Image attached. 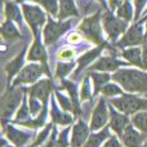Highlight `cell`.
I'll return each instance as SVG.
<instances>
[{
  "mask_svg": "<svg viewBox=\"0 0 147 147\" xmlns=\"http://www.w3.org/2000/svg\"><path fill=\"white\" fill-rule=\"evenodd\" d=\"M112 80L127 93L147 94V72L137 69H120L112 74Z\"/></svg>",
  "mask_w": 147,
  "mask_h": 147,
  "instance_id": "obj_1",
  "label": "cell"
},
{
  "mask_svg": "<svg viewBox=\"0 0 147 147\" xmlns=\"http://www.w3.org/2000/svg\"><path fill=\"white\" fill-rule=\"evenodd\" d=\"M101 21L102 12L98 10L94 14L85 17L83 22L78 26V30L83 34L84 38H86L90 43L96 44V45H102V44L107 43L103 39V26L101 25Z\"/></svg>",
  "mask_w": 147,
  "mask_h": 147,
  "instance_id": "obj_2",
  "label": "cell"
},
{
  "mask_svg": "<svg viewBox=\"0 0 147 147\" xmlns=\"http://www.w3.org/2000/svg\"><path fill=\"white\" fill-rule=\"evenodd\" d=\"M27 88H8L1 98V125L3 128L10 121V117L18 109Z\"/></svg>",
  "mask_w": 147,
  "mask_h": 147,
  "instance_id": "obj_3",
  "label": "cell"
},
{
  "mask_svg": "<svg viewBox=\"0 0 147 147\" xmlns=\"http://www.w3.org/2000/svg\"><path fill=\"white\" fill-rule=\"evenodd\" d=\"M110 103L125 115H134L140 111L147 110V99L134 96L133 93H124L119 98H110Z\"/></svg>",
  "mask_w": 147,
  "mask_h": 147,
  "instance_id": "obj_4",
  "label": "cell"
},
{
  "mask_svg": "<svg viewBox=\"0 0 147 147\" xmlns=\"http://www.w3.org/2000/svg\"><path fill=\"white\" fill-rule=\"evenodd\" d=\"M102 25H103V30L107 34L109 40L114 44L129 28L127 21L115 16L111 9H105V12L102 13Z\"/></svg>",
  "mask_w": 147,
  "mask_h": 147,
  "instance_id": "obj_5",
  "label": "cell"
},
{
  "mask_svg": "<svg viewBox=\"0 0 147 147\" xmlns=\"http://www.w3.org/2000/svg\"><path fill=\"white\" fill-rule=\"evenodd\" d=\"M147 43L145 38V32H143V27L141 26L140 22H134L132 26H129L124 35L115 43V48L117 49H127L130 47H138V45H145Z\"/></svg>",
  "mask_w": 147,
  "mask_h": 147,
  "instance_id": "obj_6",
  "label": "cell"
},
{
  "mask_svg": "<svg viewBox=\"0 0 147 147\" xmlns=\"http://www.w3.org/2000/svg\"><path fill=\"white\" fill-rule=\"evenodd\" d=\"M72 26V21H54L52 18V16H48V21L47 25L43 30V39H44V44L45 45H52L54 44L66 31L70 30V27Z\"/></svg>",
  "mask_w": 147,
  "mask_h": 147,
  "instance_id": "obj_7",
  "label": "cell"
},
{
  "mask_svg": "<svg viewBox=\"0 0 147 147\" xmlns=\"http://www.w3.org/2000/svg\"><path fill=\"white\" fill-rule=\"evenodd\" d=\"M21 7H22L23 17H25L27 25L30 26L32 35L36 32H40L41 26H44V23L48 21L45 12L38 5H31L27 4V3H22Z\"/></svg>",
  "mask_w": 147,
  "mask_h": 147,
  "instance_id": "obj_8",
  "label": "cell"
},
{
  "mask_svg": "<svg viewBox=\"0 0 147 147\" xmlns=\"http://www.w3.org/2000/svg\"><path fill=\"white\" fill-rule=\"evenodd\" d=\"M43 74H47V72L40 63L26 65L20 71V74L14 78V80L12 81L9 88H17V86L23 85V84H35L43 76Z\"/></svg>",
  "mask_w": 147,
  "mask_h": 147,
  "instance_id": "obj_9",
  "label": "cell"
},
{
  "mask_svg": "<svg viewBox=\"0 0 147 147\" xmlns=\"http://www.w3.org/2000/svg\"><path fill=\"white\" fill-rule=\"evenodd\" d=\"M26 58L30 62H39L44 67L48 78H52V72L48 66V53H47V49H45V44L41 43L40 32L34 34V43L31 44L30 51H28Z\"/></svg>",
  "mask_w": 147,
  "mask_h": 147,
  "instance_id": "obj_10",
  "label": "cell"
},
{
  "mask_svg": "<svg viewBox=\"0 0 147 147\" xmlns=\"http://www.w3.org/2000/svg\"><path fill=\"white\" fill-rule=\"evenodd\" d=\"M110 121V111H109V105H107L106 97L102 96L98 99L96 107H94L93 112L90 116V130L92 132H97V130L102 129L107 125Z\"/></svg>",
  "mask_w": 147,
  "mask_h": 147,
  "instance_id": "obj_11",
  "label": "cell"
},
{
  "mask_svg": "<svg viewBox=\"0 0 147 147\" xmlns=\"http://www.w3.org/2000/svg\"><path fill=\"white\" fill-rule=\"evenodd\" d=\"M56 90L54 88V84L52 81V79H41V80L36 81L35 84L30 86L28 89V93L31 97H35L39 101H41L43 105H48L49 99L52 97V93Z\"/></svg>",
  "mask_w": 147,
  "mask_h": 147,
  "instance_id": "obj_12",
  "label": "cell"
},
{
  "mask_svg": "<svg viewBox=\"0 0 147 147\" xmlns=\"http://www.w3.org/2000/svg\"><path fill=\"white\" fill-rule=\"evenodd\" d=\"M128 67L130 63L128 61H120L115 56H101L94 63L90 65L89 71H103V72H115L119 70V67Z\"/></svg>",
  "mask_w": 147,
  "mask_h": 147,
  "instance_id": "obj_13",
  "label": "cell"
},
{
  "mask_svg": "<svg viewBox=\"0 0 147 147\" xmlns=\"http://www.w3.org/2000/svg\"><path fill=\"white\" fill-rule=\"evenodd\" d=\"M109 111H110V128H111V130L117 137L121 138L125 128L130 124L129 115H125L123 112H120L110 102H109Z\"/></svg>",
  "mask_w": 147,
  "mask_h": 147,
  "instance_id": "obj_14",
  "label": "cell"
},
{
  "mask_svg": "<svg viewBox=\"0 0 147 147\" xmlns=\"http://www.w3.org/2000/svg\"><path fill=\"white\" fill-rule=\"evenodd\" d=\"M105 49L112 51V48H110V45L106 43V44H102V45H97L96 48L90 49V51H88L86 53H84L81 57H79L78 62H76V63H78V69L75 70V75H78L79 72H81L83 70H85L89 65L94 63V61L101 57L102 52H103Z\"/></svg>",
  "mask_w": 147,
  "mask_h": 147,
  "instance_id": "obj_15",
  "label": "cell"
},
{
  "mask_svg": "<svg viewBox=\"0 0 147 147\" xmlns=\"http://www.w3.org/2000/svg\"><path fill=\"white\" fill-rule=\"evenodd\" d=\"M123 145L125 147H143V143L146 141V134L137 129L134 125L130 123L125 128L123 137L120 138Z\"/></svg>",
  "mask_w": 147,
  "mask_h": 147,
  "instance_id": "obj_16",
  "label": "cell"
},
{
  "mask_svg": "<svg viewBox=\"0 0 147 147\" xmlns=\"http://www.w3.org/2000/svg\"><path fill=\"white\" fill-rule=\"evenodd\" d=\"M89 132H90V127L83 119H79L72 125V133L70 138L71 147H83L89 137Z\"/></svg>",
  "mask_w": 147,
  "mask_h": 147,
  "instance_id": "obj_17",
  "label": "cell"
},
{
  "mask_svg": "<svg viewBox=\"0 0 147 147\" xmlns=\"http://www.w3.org/2000/svg\"><path fill=\"white\" fill-rule=\"evenodd\" d=\"M4 134L7 140L16 147H25L26 143L31 140V133L18 129L12 124H8L4 127Z\"/></svg>",
  "mask_w": 147,
  "mask_h": 147,
  "instance_id": "obj_18",
  "label": "cell"
},
{
  "mask_svg": "<svg viewBox=\"0 0 147 147\" xmlns=\"http://www.w3.org/2000/svg\"><path fill=\"white\" fill-rule=\"evenodd\" d=\"M26 52H27V45H25L22 48V51L5 65V72H7V80H8V88L10 86V81L14 80V76H17L20 71L23 69V62H25V57H26Z\"/></svg>",
  "mask_w": 147,
  "mask_h": 147,
  "instance_id": "obj_19",
  "label": "cell"
},
{
  "mask_svg": "<svg viewBox=\"0 0 147 147\" xmlns=\"http://www.w3.org/2000/svg\"><path fill=\"white\" fill-rule=\"evenodd\" d=\"M51 103V119L52 123H54L56 125H62V127H70L74 121V117L71 114L66 111H61L58 109V105L56 102V98L53 96L49 99Z\"/></svg>",
  "mask_w": 147,
  "mask_h": 147,
  "instance_id": "obj_20",
  "label": "cell"
},
{
  "mask_svg": "<svg viewBox=\"0 0 147 147\" xmlns=\"http://www.w3.org/2000/svg\"><path fill=\"white\" fill-rule=\"evenodd\" d=\"M61 86L63 89H66L70 98H71L72 105H74V115L80 116V115L83 114V111H81V107H80L81 99H80V93H79V88H78V85H76V83L75 81L63 79V80H61Z\"/></svg>",
  "mask_w": 147,
  "mask_h": 147,
  "instance_id": "obj_21",
  "label": "cell"
},
{
  "mask_svg": "<svg viewBox=\"0 0 147 147\" xmlns=\"http://www.w3.org/2000/svg\"><path fill=\"white\" fill-rule=\"evenodd\" d=\"M1 36L4 41L14 43V41L22 39V34L18 30V26L14 25V22L10 20H5L1 25Z\"/></svg>",
  "mask_w": 147,
  "mask_h": 147,
  "instance_id": "obj_22",
  "label": "cell"
},
{
  "mask_svg": "<svg viewBox=\"0 0 147 147\" xmlns=\"http://www.w3.org/2000/svg\"><path fill=\"white\" fill-rule=\"evenodd\" d=\"M69 17H80L75 0H59V13L58 20L63 21Z\"/></svg>",
  "mask_w": 147,
  "mask_h": 147,
  "instance_id": "obj_23",
  "label": "cell"
},
{
  "mask_svg": "<svg viewBox=\"0 0 147 147\" xmlns=\"http://www.w3.org/2000/svg\"><path fill=\"white\" fill-rule=\"evenodd\" d=\"M110 129L111 128L109 125V127H105L103 129H99L89 134L88 140L83 147H101L110 138Z\"/></svg>",
  "mask_w": 147,
  "mask_h": 147,
  "instance_id": "obj_24",
  "label": "cell"
},
{
  "mask_svg": "<svg viewBox=\"0 0 147 147\" xmlns=\"http://www.w3.org/2000/svg\"><path fill=\"white\" fill-rule=\"evenodd\" d=\"M89 76L92 78V81H93V96H97L98 93H101L102 88L106 85L107 83H110V80L112 79V75L103 71H89Z\"/></svg>",
  "mask_w": 147,
  "mask_h": 147,
  "instance_id": "obj_25",
  "label": "cell"
},
{
  "mask_svg": "<svg viewBox=\"0 0 147 147\" xmlns=\"http://www.w3.org/2000/svg\"><path fill=\"white\" fill-rule=\"evenodd\" d=\"M121 57L128 61L132 66H137L142 69V49L140 47H130V48L123 49Z\"/></svg>",
  "mask_w": 147,
  "mask_h": 147,
  "instance_id": "obj_26",
  "label": "cell"
},
{
  "mask_svg": "<svg viewBox=\"0 0 147 147\" xmlns=\"http://www.w3.org/2000/svg\"><path fill=\"white\" fill-rule=\"evenodd\" d=\"M5 16H7V20H10L17 23L18 27L23 25V14H21L20 7L14 1H5Z\"/></svg>",
  "mask_w": 147,
  "mask_h": 147,
  "instance_id": "obj_27",
  "label": "cell"
},
{
  "mask_svg": "<svg viewBox=\"0 0 147 147\" xmlns=\"http://www.w3.org/2000/svg\"><path fill=\"white\" fill-rule=\"evenodd\" d=\"M47 114H48V109H47V105H43V110L39 114V116L36 119H27L25 121H20L17 124L22 125V127H26L28 129H39L41 128L44 124H45V119H47Z\"/></svg>",
  "mask_w": 147,
  "mask_h": 147,
  "instance_id": "obj_28",
  "label": "cell"
},
{
  "mask_svg": "<svg viewBox=\"0 0 147 147\" xmlns=\"http://www.w3.org/2000/svg\"><path fill=\"white\" fill-rule=\"evenodd\" d=\"M130 123L137 128L140 132L147 134V110L146 111H140L134 114L130 119Z\"/></svg>",
  "mask_w": 147,
  "mask_h": 147,
  "instance_id": "obj_29",
  "label": "cell"
},
{
  "mask_svg": "<svg viewBox=\"0 0 147 147\" xmlns=\"http://www.w3.org/2000/svg\"><path fill=\"white\" fill-rule=\"evenodd\" d=\"M75 69V62L74 61H67V62H61L58 61L56 65V78L63 80L67 75Z\"/></svg>",
  "mask_w": 147,
  "mask_h": 147,
  "instance_id": "obj_30",
  "label": "cell"
},
{
  "mask_svg": "<svg viewBox=\"0 0 147 147\" xmlns=\"http://www.w3.org/2000/svg\"><path fill=\"white\" fill-rule=\"evenodd\" d=\"M30 116H31L30 106H27V97H26V94H25V97H23V99H22V105H21V107H18L16 117L13 119V124H17V123H20V121H25V120L30 119Z\"/></svg>",
  "mask_w": 147,
  "mask_h": 147,
  "instance_id": "obj_31",
  "label": "cell"
},
{
  "mask_svg": "<svg viewBox=\"0 0 147 147\" xmlns=\"http://www.w3.org/2000/svg\"><path fill=\"white\" fill-rule=\"evenodd\" d=\"M124 89L121 86H119L117 84L115 83H107L106 85L102 88L101 93L103 97L106 98H115V97H119V96H123L124 94Z\"/></svg>",
  "mask_w": 147,
  "mask_h": 147,
  "instance_id": "obj_32",
  "label": "cell"
},
{
  "mask_svg": "<svg viewBox=\"0 0 147 147\" xmlns=\"http://www.w3.org/2000/svg\"><path fill=\"white\" fill-rule=\"evenodd\" d=\"M116 16L121 20L130 22L132 20H134V12H133V5L130 4V1H125L124 4H121L116 9Z\"/></svg>",
  "mask_w": 147,
  "mask_h": 147,
  "instance_id": "obj_33",
  "label": "cell"
},
{
  "mask_svg": "<svg viewBox=\"0 0 147 147\" xmlns=\"http://www.w3.org/2000/svg\"><path fill=\"white\" fill-rule=\"evenodd\" d=\"M90 76L85 75V78H84L83 83H81V86H80V90H79V93H80V99L81 102L84 101H90L92 97L93 96V92H92V86H90Z\"/></svg>",
  "mask_w": 147,
  "mask_h": 147,
  "instance_id": "obj_34",
  "label": "cell"
},
{
  "mask_svg": "<svg viewBox=\"0 0 147 147\" xmlns=\"http://www.w3.org/2000/svg\"><path fill=\"white\" fill-rule=\"evenodd\" d=\"M38 4L41 5L52 17L58 18L59 13V0H38Z\"/></svg>",
  "mask_w": 147,
  "mask_h": 147,
  "instance_id": "obj_35",
  "label": "cell"
},
{
  "mask_svg": "<svg viewBox=\"0 0 147 147\" xmlns=\"http://www.w3.org/2000/svg\"><path fill=\"white\" fill-rule=\"evenodd\" d=\"M54 125H56L54 123H48V124L43 128V130H41V132L38 134V137L35 138V141L32 142V145H31V146H32V147H40L49 138V136H51V133H52V130H53Z\"/></svg>",
  "mask_w": 147,
  "mask_h": 147,
  "instance_id": "obj_36",
  "label": "cell"
},
{
  "mask_svg": "<svg viewBox=\"0 0 147 147\" xmlns=\"http://www.w3.org/2000/svg\"><path fill=\"white\" fill-rule=\"evenodd\" d=\"M54 96H56L57 101H58V105L62 107L63 111L72 112L74 114V105H72V101L70 97H66L65 94H62L57 88H56V90H54Z\"/></svg>",
  "mask_w": 147,
  "mask_h": 147,
  "instance_id": "obj_37",
  "label": "cell"
},
{
  "mask_svg": "<svg viewBox=\"0 0 147 147\" xmlns=\"http://www.w3.org/2000/svg\"><path fill=\"white\" fill-rule=\"evenodd\" d=\"M71 129V125L66 127L57 137V143L56 147H71V141H69V133Z\"/></svg>",
  "mask_w": 147,
  "mask_h": 147,
  "instance_id": "obj_38",
  "label": "cell"
},
{
  "mask_svg": "<svg viewBox=\"0 0 147 147\" xmlns=\"http://www.w3.org/2000/svg\"><path fill=\"white\" fill-rule=\"evenodd\" d=\"M75 53H76L75 49L66 47V48H62L61 51L57 53V59H58V61H62V62L72 61V58H74V56H75Z\"/></svg>",
  "mask_w": 147,
  "mask_h": 147,
  "instance_id": "obj_39",
  "label": "cell"
},
{
  "mask_svg": "<svg viewBox=\"0 0 147 147\" xmlns=\"http://www.w3.org/2000/svg\"><path fill=\"white\" fill-rule=\"evenodd\" d=\"M41 101H39L35 97H28V106H30V111H31V116H36L39 112L43 110L41 107Z\"/></svg>",
  "mask_w": 147,
  "mask_h": 147,
  "instance_id": "obj_40",
  "label": "cell"
},
{
  "mask_svg": "<svg viewBox=\"0 0 147 147\" xmlns=\"http://www.w3.org/2000/svg\"><path fill=\"white\" fill-rule=\"evenodd\" d=\"M147 0H134V22H138L140 16L142 14L143 9H145Z\"/></svg>",
  "mask_w": 147,
  "mask_h": 147,
  "instance_id": "obj_41",
  "label": "cell"
},
{
  "mask_svg": "<svg viewBox=\"0 0 147 147\" xmlns=\"http://www.w3.org/2000/svg\"><path fill=\"white\" fill-rule=\"evenodd\" d=\"M57 137H58V132H57V127L54 125L53 130H52V133H51V136H49V138L47 140V143L44 145V147H56Z\"/></svg>",
  "mask_w": 147,
  "mask_h": 147,
  "instance_id": "obj_42",
  "label": "cell"
},
{
  "mask_svg": "<svg viewBox=\"0 0 147 147\" xmlns=\"http://www.w3.org/2000/svg\"><path fill=\"white\" fill-rule=\"evenodd\" d=\"M102 147H123L117 136H110V138L103 143Z\"/></svg>",
  "mask_w": 147,
  "mask_h": 147,
  "instance_id": "obj_43",
  "label": "cell"
},
{
  "mask_svg": "<svg viewBox=\"0 0 147 147\" xmlns=\"http://www.w3.org/2000/svg\"><path fill=\"white\" fill-rule=\"evenodd\" d=\"M69 43H71V44H79V43H81V40H83V36L80 35V34H78V32H71L69 35Z\"/></svg>",
  "mask_w": 147,
  "mask_h": 147,
  "instance_id": "obj_44",
  "label": "cell"
},
{
  "mask_svg": "<svg viewBox=\"0 0 147 147\" xmlns=\"http://www.w3.org/2000/svg\"><path fill=\"white\" fill-rule=\"evenodd\" d=\"M125 1H129V0H109V7L112 12H116L117 8L121 4H124Z\"/></svg>",
  "mask_w": 147,
  "mask_h": 147,
  "instance_id": "obj_45",
  "label": "cell"
},
{
  "mask_svg": "<svg viewBox=\"0 0 147 147\" xmlns=\"http://www.w3.org/2000/svg\"><path fill=\"white\" fill-rule=\"evenodd\" d=\"M142 70L147 71V43L142 48Z\"/></svg>",
  "mask_w": 147,
  "mask_h": 147,
  "instance_id": "obj_46",
  "label": "cell"
},
{
  "mask_svg": "<svg viewBox=\"0 0 147 147\" xmlns=\"http://www.w3.org/2000/svg\"><path fill=\"white\" fill-rule=\"evenodd\" d=\"M1 147H16V146H14V145H10V143L8 145V143L5 142V140H3V141H1Z\"/></svg>",
  "mask_w": 147,
  "mask_h": 147,
  "instance_id": "obj_47",
  "label": "cell"
},
{
  "mask_svg": "<svg viewBox=\"0 0 147 147\" xmlns=\"http://www.w3.org/2000/svg\"><path fill=\"white\" fill-rule=\"evenodd\" d=\"M97 1L101 3V5L105 8V9H107V5H106V0H97Z\"/></svg>",
  "mask_w": 147,
  "mask_h": 147,
  "instance_id": "obj_48",
  "label": "cell"
},
{
  "mask_svg": "<svg viewBox=\"0 0 147 147\" xmlns=\"http://www.w3.org/2000/svg\"><path fill=\"white\" fill-rule=\"evenodd\" d=\"M23 1H34V3H38V0H16V3H23Z\"/></svg>",
  "mask_w": 147,
  "mask_h": 147,
  "instance_id": "obj_49",
  "label": "cell"
},
{
  "mask_svg": "<svg viewBox=\"0 0 147 147\" xmlns=\"http://www.w3.org/2000/svg\"><path fill=\"white\" fill-rule=\"evenodd\" d=\"M145 27H146V31H145V38H146V40H147V21H146V26H145Z\"/></svg>",
  "mask_w": 147,
  "mask_h": 147,
  "instance_id": "obj_50",
  "label": "cell"
},
{
  "mask_svg": "<svg viewBox=\"0 0 147 147\" xmlns=\"http://www.w3.org/2000/svg\"><path fill=\"white\" fill-rule=\"evenodd\" d=\"M30 147H32V146H30Z\"/></svg>",
  "mask_w": 147,
  "mask_h": 147,
  "instance_id": "obj_51",
  "label": "cell"
}]
</instances>
